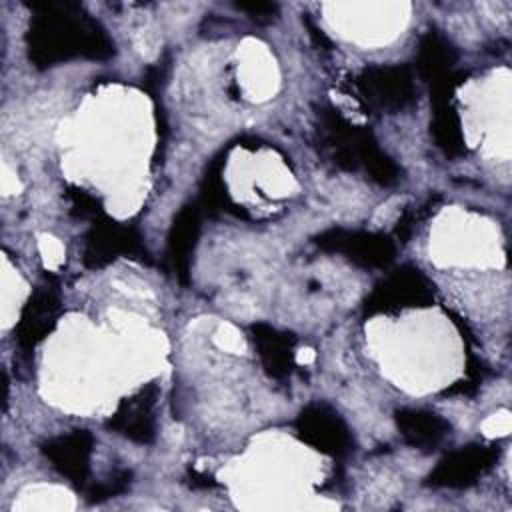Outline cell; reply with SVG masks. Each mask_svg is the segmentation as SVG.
I'll return each instance as SVG.
<instances>
[{
	"instance_id": "obj_6",
	"label": "cell",
	"mask_w": 512,
	"mask_h": 512,
	"mask_svg": "<svg viewBox=\"0 0 512 512\" xmlns=\"http://www.w3.org/2000/svg\"><path fill=\"white\" fill-rule=\"evenodd\" d=\"M296 430L306 444L330 456H346L354 446L346 422L328 404H308L296 418Z\"/></svg>"
},
{
	"instance_id": "obj_16",
	"label": "cell",
	"mask_w": 512,
	"mask_h": 512,
	"mask_svg": "<svg viewBox=\"0 0 512 512\" xmlns=\"http://www.w3.org/2000/svg\"><path fill=\"white\" fill-rule=\"evenodd\" d=\"M452 88L434 90V116H432V136L436 144L450 156L462 152V132L460 122L450 106L448 94Z\"/></svg>"
},
{
	"instance_id": "obj_1",
	"label": "cell",
	"mask_w": 512,
	"mask_h": 512,
	"mask_svg": "<svg viewBox=\"0 0 512 512\" xmlns=\"http://www.w3.org/2000/svg\"><path fill=\"white\" fill-rule=\"evenodd\" d=\"M28 56L38 68L72 58H108L114 44L104 28L72 2L34 4L26 34Z\"/></svg>"
},
{
	"instance_id": "obj_20",
	"label": "cell",
	"mask_w": 512,
	"mask_h": 512,
	"mask_svg": "<svg viewBox=\"0 0 512 512\" xmlns=\"http://www.w3.org/2000/svg\"><path fill=\"white\" fill-rule=\"evenodd\" d=\"M238 8L244 10V12H248V14H252V16L258 18V20L270 18L268 14H274V10H276L274 4H264V2H256V4H238Z\"/></svg>"
},
{
	"instance_id": "obj_4",
	"label": "cell",
	"mask_w": 512,
	"mask_h": 512,
	"mask_svg": "<svg viewBox=\"0 0 512 512\" xmlns=\"http://www.w3.org/2000/svg\"><path fill=\"white\" fill-rule=\"evenodd\" d=\"M316 244L330 254H342L362 268H384L394 260V242L378 232L330 228L316 238Z\"/></svg>"
},
{
	"instance_id": "obj_10",
	"label": "cell",
	"mask_w": 512,
	"mask_h": 512,
	"mask_svg": "<svg viewBox=\"0 0 512 512\" xmlns=\"http://www.w3.org/2000/svg\"><path fill=\"white\" fill-rule=\"evenodd\" d=\"M92 444L94 440L90 432L74 430L44 442L42 452L62 476L82 484L90 472Z\"/></svg>"
},
{
	"instance_id": "obj_18",
	"label": "cell",
	"mask_w": 512,
	"mask_h": 512,
	"mask_svg": "<svg viewBox=\"0 0 512 512\" xmlns=\"http://www.w3.org/2000/svg\"><path fill=\"white\" fill-rule=\"evenodd\" d=\"M130 486V472L128 470H116L112 476H108L106 480L90 486L88 490V500L92 502H102L108 498H114L122 492H126Z\"/></svg>"
},
{
	"instance_id": "obj_5",
	"label": "cell",
	"mask_w": 512,
	"mask_h": 512,
	"mask_svg": "<svg viewBox=\"0 0 512 512\" xmlns=\"http://www.w3.org/2000/svg\"><path fill=\"white\" fill-rule=\"evenodd\" d=\"M432 298L434 290L430 280L420 270L406 266L390 274L382 284L374 288L364 304V310L368 314L396 312L414 306H428Z\"/></svg>"
},
{
	"instance_id": "obj_15",
	"label": "cell",
	"mask_w": 512,
	"mask_h": 512,
	"mask_svg": "<svg viewBox=\"0 0 512 512\" xmlns=\"http://www.w3.org/2000/svg\"><path fill=\"white\" fill-rule=\"evenodd\" d=\"M396 424L400 434L410 446L432 448L448 434L450 424L436 412L422 408H402L396 412Z\"/></svg>"
},
{
	"instance_id": "obj_13",
	"label": "cell",
	"mask_w": 512,
	"mask_h": 512,
	"mask_svg": "<svg viewBox=\"0 0 512 512\" xmlns=\"http://www.w3.org/2000/svg\"><path fill=\"white\" fill-rule=\"evenodd\" d=\"M252 340L262 366L274 378H284L294 366V336L272 328L270 324H254Z\"/></svg>"
},
{
	"instance_id": "obj_14",
	"label": "cell",
	"mask_w": 512,
	"mask_h": 512,
	"mask_svg": "<svg viewBox=\"0 0 512 512\" xmlns=\"http://www.w3.org/2000/svg\"><path fill=\"white\" fill-rule=\"evenodd\" d=\"M456 64L454 48L438 32H428L418 48V72L424 80L438 88H452V68Z\"/></svg>"
},
{
	"instance_id": "obj_12",
	"label": "cell",
	"mask_w": 512,
	"mask_h": 512,
	"mask_svg": "<svg viewBox=\"0 0 512 512\" xmlns=\"http://www.w3.org/2000/svg\"><path fill=\"white\" fill-rule=\"evenodd\" d=\"M200 234V210L196 206H184L178 216L174 218V224L168 234V260L174 270V274L186 282L190 260L196 248V240Z\"/></svg>"
},
{
	"instance_id": "obj_9",
	"label": "cell",
	"mask_w": 512,
	"mask_h": 512,
	"mask_svg": "<svg viewBox=\"0 0 512 512\" xmlns=\"http://www.w3.org/2000/svg\"><path fill=\"white\" fill-rule=\"evenodd\" d=\"M158 390L156 386H146L134 396L120 402L112 418L108 420V428L124 434L132 442L150 444L156 432L154 420V404Z\"/></svg>"
},
{
	"instance_id": "obj_17",
	"label": "cell",
	"mask_w": 512,
	"mask_h": 512,
	"mask_svg": "<svg viewBox=\"0 0 512 512\" xmlns=\"http://www.w3.org/2000/svg\"><path fill=\"white\" fill-rule=\"evenodd\" d=\"M220 168H222V158H216V162H212V166L208 168L206 178H204L202 200L206 206H210V210L222 208L226 204V190L220 180Z\"/></svg>"
},
{
	"instance_id": "obj_2",
	"label": "cell",
	"mask_w": 512,
	"mask_h": 512,
	"mask_svg": "<svg viewBox=\"0 0 512 512\" xmlns=\"http://www.w3.org/2000/svg\"><path fill=\"white\" fill-rule=\"evenodd\" d=\"M322 140L340 168H364L370 178L380 184H392L398 180V166L378 148L372 134L364 128L350 126L334 110L322 112Z\"/></svg>"
},
{
	"instance_id": "obj_7",
	"label": "cell",
	"mask_w": 512,
	"mask_h": 512,
	"mask_svg": "<svg viewBox=\"0 0 512 512\" xmlns=\"http://www.w3.org/2000/svg\"><path fill=\"white\" fill-rule=\"evenodd\" d=\"M498 452L490 446H466L444 456L428 476V484L436 488H466L488 472Z\"/></svg>"
},
{
	"instance_id": "obj_8",
	"label": "cell",
	"mask_w": 512,
	"mask_h": 512,
	"mask_svg": "<svg viewBox=\"0 0 512 512\" xmlns=\"http://www.w3.org/2000/svg\"><path fill=\"white\" fill-rule=\"evenodd\" d=\"M144 254L140 234L116 222L96 224L84 240V264L90 268H100L110 264L120 256H140Z\"/></svg>"
},
{
	"instance_id": "obj_3",
	"label": "cell",
	"mask_w": 512,
	"mask_h": 512,
	"mask_svg": "<svg viewBox=\"0 0 512 512\" xmlns=\"http://www.w3.org/2000/svg\"><path fill=\"white\" fill-rule=\"evenodd\" d=\"M356 86L368 106L382 112H398L414 100V76L400 64L368 66L358 74Z\"/></svg>"
},
{
	"instance_id": "obj_11",
	"label": "cell",
	"mask_w": 512,
	"mask_h": 512,
	"mask_svg": "<svg viewBox=\"0 0 512 512\" xmlns=\"http://www.w3.org/2000/svg\"><path fill=\"white\" fill-rule=\"evenodd\" d=\"M60 310L58 292L52 286H40L26 302L16 324V340L24 352H30L54 328Z\"/></svg>"
},
{
	"instance_id": "obj_19",
	"label": "cell",
	"mask_w": 512,
	"mask_h": 512,
	"mask_svg": "<svg viewBox=\"0 0 512 512\" xmlns=\"http://www.w3.org/2000/svg\"><path fill=\"white\" fill-rule=\"evenodd\" d=\"M72 200V208L78 216H98L100 214V204L94 196H90L84 190H70L68 192Z\"/></svg>"
}]
</instances>
